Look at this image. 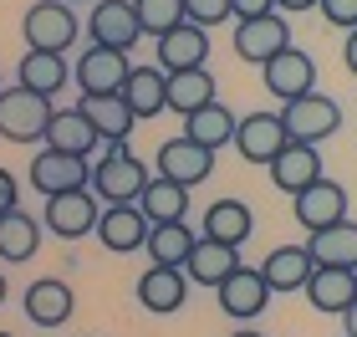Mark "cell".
<instances>
[{"label":"cell","mask_w":357,"mask_h":337,"mask_svg":"<svg viewBox=\"0 0 357 337\" xmlns=\"http://www.w3.org/2000/svg\"><path fill=\"white\" fill-rule=\"evenodd\" d=\"M149 179H153V174L138 164V153H128V143H118V149H107L92 164L87 189L97 195V204H138V195H143Z\"/></svg>","instance_id":"6da1fadb"},{"label":"cell","mask_w":357,"mask_h":337,"mask_svg":"<svg viewBox=\"0 0 357 337\" xmlns=\"http://www.w3.org/2000/svg\"><path fill=\"white\" fill-rule=\"evenodd\" d=\"M21 36H26V52H67V46L82 36V21L67 0H36L21 21Z\"/></svg>","instance_id":"7a4b0ae2"},{"label":"cell","mask_w":357,"mask_h":337,"mask_svg":"<svg viewBox=\"0 0 357 337\" xmlns=\"http://www.w3.org/2000/svg\"><path fill=\"white\" fill-rule=\"evenodd\" d=\"M275 118H281L291 143H312L317 149L321 138H332L337 128H342V107H337V98H327V92H306L296 103H281Z\"/></svg>","instance_id":"3957f363"},{"label":"cell","mask_w":357,"mask_h":337,"mask_svg":"<svg viewBox=\"0 0 357 337\" xmlns=\"http://www.w3.org/2000/svg\"><path fill=\"white\" fill-rule=\"evenodd\" d=\"M52 118V98H36L26 87H0V138L6 143H36Z\"/></svg>","instance_id":"277c9868"},{"label":"cell","mask_w":357,"mask_h":337,"mask_svg":"<svg viewBox=\"0 0 357 337\" xmlns=\"http://www.w3.org/2000/svg\"><path fill=\"white\" fill-rule=\"evenodd\" d=\"M87 41L92 46H107V52H133V46L143 41L138 15H133V0H92Z\"/></svg>","instance_id":"5b68a950"},{"label":"cell","mask_w":357,"mask_h":337,"mask_svg":"<svg viewBox=\"0 0 357 337\" xmlns=\"http://www.w3.org/2000/svg\"><path fill=\"white\" fill-rule=\"evenodd\" d=\"M97 215H102V204H97L92 189H72V195H52V200H46L41 225L56 240H82V235H92Z\"/></svg>","instance_id":"8992f818"},{"label":"cell","mask_w":357,"mask_h":337,"mask_svg":"<svg viewBox=\"0 0 357 337\" xmlns=\"http://www.w3.org/2000/svg\"><path fill=\"white\" fill-rule=\"evenodd\" d=\"M261 82H266L271 98L296 103V98H306V92H317V61L306 52H296V46H286V52H275L261 67Z\"/></svg>","instance_id":"52a82bcc"},{"label":"cell","mask_w":357,"mask_h":337,"mask_svg":"<svg viewBox=\"0 0 357 337\" xmlns=\"http://www.w3.org/2000/svg\"><path fill=\"white\" fill-rule=\"evenodd\" d=\"M215 297H220V307H225V317H235V322H255L266 307H271V286L261 281V271L255 266H245L240 261L230 276H225L220 286H215Z\"/></svg>","instance_id":"ba28073f"},{"label":"cell","mask_w":357,"mask_h":337,"mask_svg":"<svg viewBox=\"0 0 357 337\" xmlns=\"http://www.w3.org/2000/svg\"><path fill=\"white\" fill-rule=\"evenodd\" d=\"M291 46V26L281 10L271 15H255V21H235V57L255 61V67H266L275 52H286Z\"/></svg>","instance_id":"9c48e42d"},{"label":"cell","mask_w":357,"mask_h":337,"mask_svg":"<svg viewBox=\"0 0 357 337\" xmlns=\"http://www.w3.org/2000/svg\"><path fill=\"white\" fill-rule=\"evenodd\" d=\"M87 179H92V158H72V153H52V149H41L31 158V184H36L46 200L87 189Z\"/></svg>","instance_id":"30bf717a"},{"label":"cell","mask_w":357,"mask_h":337,"mask_svg":"<svg viewBox=\"0 0 357 337\" xmlns=\"http://www.w3.org/2000/svg\"><path fill=\"white\" fill-rule=\"evenodd\" d=\"M230 143L240 149L245 164H271L291 138H286V128H281L275 112H250V118H235V138Z\"/></svg>","instance_id":"8fae6325"},{"label":"cell","mask_w":357,"mask_h":337,"mask_svg":"<svg viewBox=\"0 0 357 337\" xmlns=\"http://www.w3.org/2000/svg\"><path fill=\"white\" fill-rule=\"evenodd\" d=\"M296 220L306 225V230H327V225H337V220H347V189L337 184V179H312L306 189H296Z\"/></svg>","instance_id":"7c38bea8"},{"label":"cell","mask_w":357,"mask_h":337,"mask_svg":"<svg viewBox=\"0 0 357 337\" xmlns=\"http://www.w3.org/2000/svg\"><path fill=\"white\" fill-rule=\"evenodd\" d=\"M77 112L92 123V133L102 138L107 149H118V143L133 138V112H128V103L118 98V92H82Z\"/></svg>","instance_id":"4fadbf2b"},{"label":"cell","mask_w":357,"mask_h":337,"mask_svg":"<svg viewBox=\"0 0 357 337\" xmlns=\"http://www.w3.org/2000/svg\"><path fill=\"white\" fill-rule=\"evenodd\" d=\"M92 235L102 240L112 255H133L143 250V235H149V220H143L138 204H102V215H97Z\"/></svg>","instance_id":"5bb4252c"},{"label":"cell","mask_w":357,"mask_h":337,"mask_svg":"<svg viewBox=\"0 0 357 337\" xmlns=\"http://www.w3.org/2000/svg\"><path fill=\"white\" fill-rule=\"evenodd\" d=\"M189 301V276L178 266H149L138 276V307L153 317H174Z\"/></svg>","instance_id":"9a60e30c"},{"label":"cell","mask_w":357,"mask_h":337,"mask_svg":"<svg viewBox=\"0 0 357 337\" xmlns=\"http://www.w3.org/2000/svg\"><path fill=\"white\" fill-rule=\"evenodd\" d=\"M128 52H107V46H87L82 57H77V67H72V82L82 87V92H123L128 82Z\"/></svg>","instance_id":"2e32d148"},{"label":"cell","mask_w":357,"mask_h":337,"mask_svg":"<svg viewBox=\"0 0 357 337\" xmlns=\"http://www.w3.org/2000/svg\"><path fill=\"white\" fill-rule=\"evenodd\" d=\"M158 174L174 179V184H184V189H194L199 179L215 174V153L199 149V143H189L184 133H178V138H169L164 149H158Z\"/></svg>","instance_id":"e0dca14e"},{"label":"cell","mask_w":357,"mask_h":337,"mask_svg":"<svg viewBox=\"0 0 357 337\" xmlns=\"http://www.w3.org/2000/svg\"><path fill=\"white\" fill-rule=\"evenodd\" d=\"M209 61V31L199 26H189V21H178L169 36H158V72H194V67H204Z\"/></svg>","instance_id":"ac0fdd59"},{"label":"cell","mask_w":357,"mask_h":337,"mask_svg":"<svg viewBox=\"0 0 357 337\" xmlns=\"http://www.w3.org/2000/svg\"><path fill=\"white\" fill-rule=\"evenodd\" d=\"M306 301H312L317 312H332V317H342L352 307V297H357V271L347 266H312V276H306Z\"/></svg>","instance_id":"d6986e66"},{"label":"cell","mask_w":357,"mask_h":337,"mask_svg":"<svg viewBox=\"0 0 357 337\" xmlns=\"http://www.w3.org/2000/svg\"><path fill=\"white\" fill-rule=\"evenodd\" d=\"M41 143L52 153H72V158H92V149L102 138L92 133V123L82 118L77 107H52V118H46V133H41Z\"/></svg>","instance_id":"ffe728a7"},{"label":"cell","mask_w":357,"mask_h":337,"mask_svg":"<svg viewBox=\"0 0 357 337\" xmlns=\"http://www.w3.org/2000/svg\"><path fill=\"white\" fill-rule=\"evenodd\" d=\"M250 235H255V210H250L245 200H215V204L204 210V240L240 250Z\"/></svg>","instance_id":"44dd1931"},{"label":"cell","mask_w":357,"mask_h":337,"mask_svg":"<svg viewBox=\"0 0 357 337\" xmlns=\"http://www.w3.org/2000/svg\"><path fill=\"white\" fill-rule=\"evenodd\" d=\"M72 307H77L72 286L56 281V276H41V281L26 286V317L36 327H67L72 322Z\"/></svg>","instance_id":"7402d4cb"},{"label":"cell","mask_w":357,"mask_h":337,"mask_svg":"<svg viewBox=\"0 0 357 337\" xmlns=\"http://www.w3.org/2000/svg\"><path fill=\"white\" fill-rule=\"evenodd\" d=\"M266 169H271V184L281 189V195H296V189H306L312 179H321V153L312 143H286Z\"/></svg>","instance_id":"603a6c76"},{"label":"cell","mask_w":357,"mask_h":337,"mask_svg":"<svg viewBox=\"0 0 357 337\" xmlns=\"http://www.w3.org/2000/svg\"><path fill=\"white\" fill-rule=\"evenodd\" d=\"M67 82H72V67H67V57H56V52H26L21 67H15V87L36 92V98H56Z\"/></svg>","instance_id":"cb8c5ba5"},{"label":"cell","mask_w":357,"mask_h":337,"mask_svg":"<svg viewBox=\"0 0 357 337\" xmlns=\"http://www.w3.org/2000/svg\"><path fill=\"white\" fill-rule=\"evenodd\" d=\"M215 72L209 67H194V72H169L164 77V107H174L178 118H189V112H199L204 103H215Z\"/></svg>","instance_id":"d4e9b609"},{"label":"cell","mask_w":357,"mask_h":337,"mask_svg":"<svg viewBox=\"0 0 357 337\" xmlns=\"http://www.w3.org/2000/svg\"><path fill=\"white\" fill-rule=\"evenodd\" d=\"M138 210H143L149 225H174V220L189 215V189L164 179V174H153V179L143 184V195H138Z\"/></svg>","instance_id":"484cf974"},{"label":"cell","mask_w":357,"mask_h":337,"mask_svg":"<svg viewBox=\"0 0 357 337\" xmlns=\"http://www.w3.org/2000/svg\"><path fill=\"white\" fill-rule=\"evenodd\" d=\"M184 138H189V143H199V149H209V153H220L225 143L235 138V112L225 107L220 98H215V103H204L199 112H189V118H184Z\"/></svg>","instance_id":"4316f807"},{"label":"cell","mask_w":357,"mask_h":337,"mask_svg":"<svg viewBox=\"0 0 357 337\" xmlns=\"http://www.w3.org/2000/svg\"><path fill=\"white\" fill-rule=\"evenodd\" d=\"M306 255H312L317 266H357V220H337L327 230H317L306 240Z\"/></svg>","instance_id":"83f0119b"},{"label":"cell","mask_w":357,"mask_h":337,"mask_svg":"<svg viewBox=\"0 0 357 337\" xmlns=\"http://www.w3.org/2000/svg\"><path fill=\"white\" fill-rule=\"evenodd\" d=\"M118 98L128 103L133 123L158 118V112H164V72H158V67H128V82H123Z\"/></svg>","instance_id":"f1b7e54d"},{"label":"cell","mask_w":357,"mask_h":337,"mask_svg":"<svg viewBox=\"0 0 357 337\" xmlns=\"http://www.w3.org/2000/svg\"><path fill=\"white\" fill-rule=\"evenodd\" d=\"M312 255H306V246H281V250H271L266 255V266H261V281L271 286V292H301L306 276H312Z\"/></svg>","instance_id":"f546056e"},{"label":"cell","mask_w":357,"mask_h":337,"mask_svg":"<svg viewBox=\"0 0 357 337\" xmlns=\"http://www.w3.org/2000/svg\"><path fill=\"white\" fill-rule=\"evenodd\" d=\"M36 250H41V220H36V215H26V210L0 215V261L21 266V261H31Z\"/></svg>","instance_id":"4dcf8cb0"},{"label":"cell","mask_w":357,"mask_h":337,"mask_svg":"<svg viewBox=\"0 0 357 337\" xmlns=\"http://www.w3.org/2000/svg\"><path fill=\"white\" fill-rule=\"evenodd\" d=\"M194 240H199V235H194L184 220H174V225H149V235H143V250H149L153 266H178V271H184Z\"/></svg>","instance_id":"1f68e13d"},{"label":"cell","mask_w":357,"mask_h":337,"mask_svg":"<svg viewBox=\"0 0 357 337\" xmlns=\"http://www.w3.org/2000/svg\"><path fill=\"white\" fill-rule=\"evenodd\" d=\"M240 266V250L230 246H215V240H194V250H189V261H184V276L189 281H199V286H220L230 271Z\"/></svg>","instance_id":"d6a6232c"},{"label":"cell","mask_w":357,"mask_h":337,"mask_svg":"<svg viewBox=\"0 0 357 337\" xmlns=\"http://www.w3.org/2000/svg\"><path fill=\"white\" fill-rule=\"evenodd\" d=\"M133 15H138V31L143 36H169V31L184 21V0H133Z\"/></svg>","instance_id":"836d02e7"},{"label":"cell","mask_w":357,"mask_h":337,"mask_svg":"<svg viewBox=\"0 0 357 337\" xmlns=\"http://www.w3.org/2000/svg\"><path fill=\"white\" fill-rule=\"evenodd\" d=\"M184 21L199 26V31H209V26L230 21V0H184Z\"/></svg>","instance_id":"e575fe53"},{"label":"cell","mask_w":357,"mask_h":337,"mask_svg":"<svg viewBox=\"0 0 357 337\" xmlns=\"http://www.w3.org/2000/svg\"><path fill=\"white\" fill-rule=\"evenodd\" d=\"M317 10L327 15L332 26H342V31H357V0H317Z\"/></svg>","instance_id":"d590c367"},{"label":"cell","mask_w":357,"mask_h":337,"mask_svg":"<svg viewBox=\"0 0 357 337\" xmlns=\"http://www.w3.org/2000/svg\"><path fill=\"white\" fill-rule=\"evenodd\" d=\"M275 0H230V21H255V15H271Z\"/></svg>","instance_id":"8d00e7d4"},{"label":"cell","mask_w":357,"mask_h":337,"mask_svg":"<svg viewBox=\"0 0 357 337\" xmlns=\"http://www.w3.org/2000/svg\"><path fill=\"white\" fill-rule=\"evenodd\" d=\"M10 210H21V184H15L10 169H0V215H10Z\"/></svg>","instance_id":"74e56055"},{"label":"cell","mask_w":357,"mask_h":337,"mask_svg":"<svg viewBox=\"0 0 357 337\" xmlns=\"http://www.w3.org/2000/svg\"><path fill=\"white\" fill-rule=\"evenodd\" d=\"M342 61H347V72L357 77V31H347V46H342Z\"/></svg>","instance_id":"f35d334b"},{"label":"cell","mask_w":357,"mask_h":337,"mask_svg":"<svg viewBox=\"0 0 357 337\" xmlns=\"http://www.w3.org/2000/svg\"><path fill=\"white\" fill-rule=\"evenodd\" d=\"M275 10H317V0H275Z\"/></svg>","instance_id":"ab89813d"},{"label":"cell","mask_w":357,"mask_h":337,"mask_svg":"<svg viewBox=\"0 0 357 337\" xmlns=\"http://www.w3.org/2000/svg\"><path fill=\"white\" fill-rule=\"evenodd\" d=\"M342 327H347V337H357V297H352V307L342 312Z\"/></svg>","instance_id":"60d3db41"},{"label":"cell","mask_w":357,"mask_h":337,"mask_svg":"<svg viewBox=\"0 0 357 337\" xmlns=\"http://www.w3.org/2000/svg\"><path fill=\"white\" fill-rule=\"evenodd\" d=\"M230 337H261V332H255V327H240V332H230Z\"/></svg>","instance_id":"b9f144b4"},{"label":"cell","mask_w":357,"mask_h":337,"mask_svg":"<svg viewBox=\"0 0 357 337\" xmlns=\"http://www.w3.org/2000/svg\"><path fill=\"white\" fill-rule=\"evenodd\" d=\"M0 301H6V276H0Z\"/></svg>","instance_id":"7bdbcfd3"},{"label":"cell","mask_w":357,"mask_h":337,"mask_svg":"<svg viewBox=\"0 0 357 337\" xmlns=\"http://www.w3.org/2000/svg\"><path fill=\"white\" fill-rule=\"evenodd\" d=\"M67 6H87V0H67Z\"/></svg>","instance_id":"ee69618b"},{"label":"cell","mask_w":357,"mask_h":337,"mask_svg":"<svg viewBox=\"0 0 357 337\" xmlns=\"http://www.w3.org/2000/svg\"><path fill=\"white\" fill-rule=\"evenodd\" d=\"M0 337H15V332H0Z\"/></svg>","instance_id":"f6af8a7d"},{"label":"cell","mask_w":357,"mask_h":337,"mask_svg":"<svg viewBox=\"0 0 357 337\" xmlns=\"http://www.w3.org/2000/svg\"><path fill=\"white\" fill-rule=\"evenodd\" d=\"M0 87H6V82H0Z\"/></svg>","instance_id":"bcb514c9"},{"label":"cell","mask_w":357,"mask_h":337,"mask_svg":"<svg viewBox=\"0 0 357 337\" xmlns=\"http://www.w3.org/2000/svg\"><path fill=\"white\" fill-rule=\"evenodd\" d=\"M352 271H357V266H352Z\"/></svg>","instance_id":"7dc6e473"}]
</instances>
